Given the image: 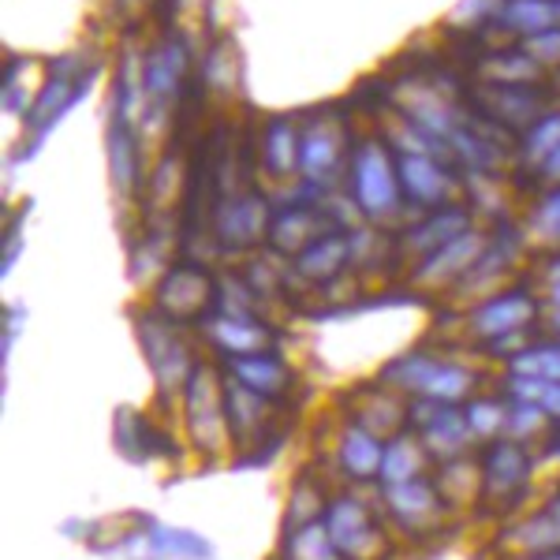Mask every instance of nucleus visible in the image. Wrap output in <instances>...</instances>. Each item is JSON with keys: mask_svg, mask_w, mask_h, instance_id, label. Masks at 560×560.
Here are the masks:
<instances>
[{"mask_svg": "<svg viewBox=\"0 0 560 560\" xmlns=\"http://www.w3.org/2000/svg\"><path fill=\"white\" fill-rule=\"evenodd\" d=\"M549 337H553V340H560V311H549Z\"/></svg>", "mask_w": 560, "mask_h": 560, "instance_id": "obj_44", "label": "nucleus"}, {"mask_svg": "<svg viewBox=\"0 0 560 560\" xmlns=\"http://www.w3.org/2000/svg\"><path fill=\"white\" fill-rule=\"evenodd\" d=\"M486 247H490V236L475 224L471 232H464V236L445 243L441 250H433L430 258H422L411 273V284L422 288V292H456Z\"/></svg>", "mask_w": 560, "mask_h": 560, "instance_id": "obj_10", "label": "nucleus"}, {"mask_svg": "<svg viewBox=\"0 0 560 560\" xmlns=\"http://www.w3.org/2000/svg\"><path fill=\"white\" fill-rule=\"evenodd\" d=\"M217 240L229 250H247L255 243L269 240V202H261L258 195H236L229 202H221L217 210Z\"/></svg>", "mask_w": 560, "mask_h": 560, "instance_id": "obj_19", "label": "nucleus"}, {"mask_svg": "<svg viewBox=\"0 0 560 560\" xmlns=\"http://www.w3.org/2000/svg\"><path fill=\"white\" fill-rule=\"evenodd\" d=\"M332 493L325 490L314 475H300L288 490V504H284V530L306 527V523H318L329 509Z\"/></svg>", "mask_w": 560, "mask_h": 560, "instance_id": "obj_32", "label": "nucleus"}, {"mask_svg": "<svg viewBox=\"0 0 560 560\" xmlns=\"http://www.w3.org/2000/svg\"><path fill=\"white\" fill-rule=\"evenodd\" d=\"M217 306V280L206 273L195 261H173L165 273L153 284V306L161 318L187 325V322H202L206 314H213Z\"/></svg>", "mask_w": 560, "mask_h": 560, "instance_id": "obj_6", "label": "nucleus"}, {"mask_svg": "<svg viewBox=\"0 0 560 560\" xmlns=\"http://www.w3.org/2000/svg\"><path fill=\"white\" fill-rule=\"evenodd\" d=\"M135 332H139V345H142V355H147V366L153 374V385H158V396L165 404L184 400L187 382H191V374L202 359H195V348L187 345L179 325L161 318L158 311H147V314H139V322H135Z\"/></svg>", "mask_w": 560, "mask_h": 560, "instance_id": "obj_5", "label": "nucleus"}, {"mask_svg": "<svg viewBox=\"0 0 560 560\" xmlns=\"http://www.w3.org/2000/svg\"><path fill=\"white\" fill-rule=\"evenodd\" d=\"M527 236L546 243V247H560V187H553L541 202L530 210V221H527Z\"/></svg>", "mask_w": 560, "mask_h": 560, "instance_id": "obj_39", "label": "nucleus"}, {"mask_svg": "<svg viewBox=\"0 0 560 560\" xmlns=\"http://www.w3.org/2000/svg\"><path fill=\"white\" fill-rule=\"evenodd\" d=\"M351 266V240L348 232H325L322 240H314L303 255H295L292 273H300L311 284H332L345 269Z\"/></svg>", "mask_w": 560, "mask_h": 560, "instance_id": "obj_24", "label": "nucleus"}, {"mask_svg": "<svg viewBox=\"0 0 560 560\" xmlns=\"http://www.w3.org/2000/svg\"><path fill=\"white\" fill-rule=\"evenodd\" d=\"M300 150H303V131L295 120L277 116L269 120L266 135H261V161H266L273 179H295L300 176Z\"/></svg>", "mask_w": 560, "mask_h": 560, "instance_id": "obj_28", "label": "nucleus"}, {"mask_svg": "<svg viewBox=\"0 0 560 560\" xmlns=\"http://www.w3.org/2000/svg\"><path fill=\"white\" fill-rule=\"evenodd\" d=\"M516 255H520V240L516 236H490V247L482 250V258L475 261V269L467 273V280L464 284L456 288L464 300H490V295H497L501 288H497V280H501V273L504 269L516 261Z\"/></svg>", "mask_w": 560, "mask_h": 560, "instance_id": "obj_27", "label": "nucleus"}, {"mask_svg": "<svg viewBox=\"0 0 560 560\" xmlns=\"http://www.w3.org/2000/svg\"><path fill=\"white\" fill-rule=\"evenodd\" d=\"M322 523L345 560H388V553H393L382 490H377V501H366L363 486L332 493Z\"/></svg>", "mask_w": 560, "mask_h": 560, "instance_id": "obj_2", "label": "nucleus"}, {"mask_svg": "<svg viewBox=\"0 0 560 560\" xmlns=\"http://www.w3.org/2000/svg\"><path fill=\"white\" fill-rule=\"evenodd\" d=\"M438 490L453 512L475 504L482 497V464H475L471 456L453 459V464H438Z\"/></svg>", "mask_w": 560, "mask_h": 560, "instance_id": "obj_31", "label": "nucleus"}, {"mask_svg": "<svg viewBox=\"0 0 560 560\" xmlns=\"http://www.w3.org/2000/svg\"><path fill=\"white\" fill-rule=\"evenodd\" d=\"M382 504H385L388 527L404 530L408 538H427V535L445 530L448 512H453L433 478H415V482H404V486H385Z\"/></svg>", "mask_w": 560, "mask_h": 560, "instance_id": "obj_8", "label": "nucleus"}, {"mask_svg": "<svg viewBox=\"0 0 560 560\" xmlns=\"http://www.w3.org/2000/svg\"><path fill=\"white\" fill-rule=\"evenodd\" d=\"M75 94H79V83L71 75H57V79H49V83L42 86V94L34 97V105H31V113H26V124H31L34 131H45L52 120H57L65 108L75 102Z\"/></svg>", "mask_w": 560, "mask_h": 560, "instance_id": "obj_35", "label": "nucleus"}, {"mask_svg": "<svg viewBox=\"0 0 560 560\" xmlns=\"http://www.w3.org/2000/svg\"><path fill=\"white\" fill-rule=\"evenodd\" d=\"M408 396L388 388L385 382L359 385L345 396V422H355V427L370 430L374 438L393 441L396 433L408 430Z\"/></svg>", "mask_w": 560, "mask_h": 560, "instance_id": "obj_12", "label": "nucleus"}, {"mask_svg": "<svg viewBox=\"0 0 560 560\" xmlns=\"http://www.w3.org/2000/svg\"><path fill=\"white\" fill-rule=\"evenodd\" d=\"M187 75V45L179 38H165L147 52V90L150 105H165L176 97L179 83Z\"/></svg>", "mask_w": 560, "mask_h": 560, "instance_id": "obj_26", "label": "nucleus"}, {"mask_svg": "<svg viewBox=\"0 0 560 560\" xmlns=\"http://www.w3.org/2000/svg\"><path fill=\"white\" fill-rule=\"evenodd\" d=\"M382 456H385V441L374 438L370 430L355 427V422H337L332 433V464H337L340 478L355 490V486H377L382 475Z\"/></svg>", "mask_w": 560, "mask_h": 560, "instance_id": "obj_15", "label": "nucleus"}, {"mask_svg": "<svg viewBox=\"0 0 560 560\" xmlns=\"http://www.w3.org/2000/svg\"><path fill=\"white\" fill-rule=\"evenodd\" d=\"M557 150H560V113H549V116H541V120L530 124V131L523 135L520 158H523V165L541 168Z\"/></svg>", "mask_w": 560, "mask_h": 560, "instance_id": "obj_37", "label": "nucleus"}, {"mask_svg": "<svg viewBox=\"0 0 560 560\" xmlns=\"http://www.w3.org/2000/svg\"><path fill=\"white\" fill-rule=\"evenodd\" d=\"M120 553L128 560H213V546L195 530L168 527V523H147L124 541Z\"/></svg>", "mask_w": 560, "mask_h": 560, "instance_id": "obj_16", "label": "nucleus"}, {"mask_svg": "<svg viewBox=\"0 0 560 560\" xmlns=\"http://www.w3.org/2000/svg\"><path fill=\"white\" fill-rule=\"evenodd\" d=\"M348 191L359 213L374 224L393 221L404 213V184L396 158L382 139H363L348 153Z\"/></svg>", "mask_w": 560, "mask_h": 560, "instance_id": "obj_3", "label": "nucleus"}, {"mask_svg": "<svg viewBox=\"0 0 560 560\" xmlns=\"http://www.w3.org/2000/svg\"><path fill=\"white\" fill-rule=\"evenodd\" d=\"M478 464H482V501L490 509L512 504L535 478V456H530L527 445H516V441L486 445V456Z\"/></svg>", "mask_w": 560, "mask_h": 560, "instance_id": "obj_11", "label": "nucleus"}, {"mask_svg": "<svg viewBox=\"0 0 560 560\" xmlns=\"http://www.w3.org/2000/svg\"><path fill=\"white\" fill-rule=\"evenodd\" d=\"M400 168L404 198H411L422 210H445L456 206V176L441 165V158H427V153H415V158H396Z\"/></svg>", "mask_w": 560, "mask_h": 560, "instance_id": "obj_17", "label": "nucleus"}, {"mask_svg": "<svg viewBox=\"0 0 560 560\" xmlns=\"http://www.w3.org/2000/svg\"><path fill=\"white\" fill-rule=\"evenodd\" d=\"M345 131L337 120H311L303 128V150H300V176L314 191H332L340 184L345 168Z\"/></svg>", "mask_w": 560, "mask_h": 560, "instance_id": "obj_13", "label": "nucleus"}, {"mask_svg": "<svg viewBox=\"0 0 560 560\" xmlns=\"http://www.w3.org/2000/svg\"><path fill=\"white\" fill-rule=\"evenodd\" d=\"M108 173H113V191L120 195V202H131L147 179V173L139 168V142H135L128 124L120 120L108 131Z\"/></svg>", "mask_w": 560, "mask_h": 560, "instance_id": "obj_29", "label": "nucleus"}, {"mask_svg": "<svg viewBox=\"0 0 560 560\" xmlns=\"http://www.w3.org/2000/svg\"><path fill=\"white\" fill-rule=\"evenodd\" d=\"M408 430L419 433V441L427 445L433 464H453V459L471 456L478 445L471 427L464 419V408H448V404H433L415 396L408 404Z\"/></svg>", "mask_w": 560, "mask_h": 560, "instance_id": "obj_9", "label": "nucleus"}, {"mask_svg": "<svg viewBox=\"0 0 560 560\" xmlns=\"http://www.w3.org/2000/svg\"><path fill=\"white\" fill-rule=\"evenodd\" d=\"M504 31H520L523 38H535L541 31H553L560 23L557 0H504L497 12Z\"/></svg>", "mask_w": 560, "mask_h": 560, "instance_id": "obj_34", "label": "nucleus"}, {"mask_svg": "<svg viewBox=\"0 0 560 560\" xmlns=\"http://www.w3.org/2000/svg\"><path fill=\"white\" fill-rule=\"evenodd\" d=\"M523 52H530L535 65H560V26L553 31H541L535 38L523 42Z\"/></svg>", "mask_w": 560, "mask_h": 560, "instance_id": "obj_40", "label": "nucleus"}, {"mask_svg": "<svg viewBox=\"0 0 560 560\" xmlns=\"http://www.w3.org/2000/svg\"><path fill=\"white\" fill-rule=\"evenodd\" d=\"M541 411L553 419V427H560V382H549L546 388V396H541V404H538Z\"/></svg>", "mask_w": 560, "mask_h": 560, "instance_id": "obj_42", "label": "nucleus"}, {"mask_svg": "<svg viewBox=\"0 0 560 560\" xmlns=\"http://www.w3.org/2000/svg\"><path fill=\"white\" fill-rule=\"evenodd\" d=\"M509 411L512 400L504 393H478L464 404V419L471 427L478 445H493V441H504V430H509Z\"/></svg>", "mask_w": 560, "mask_h": 560, "instance_id": "obj_30", "label": "nucleus"}, {"mask_svg": "<svg viewBox=\"0 0 560 560\" xmlns=\"http://www.w3.org/2000/svg\"><path fill=\"white\" fill-rule=\"evenodd\" d=\"M538 176H546V179H553V184L560 187V150L553 153V158L546 161V165L538 168Z\"/></svg>", "mask_w": 560, "mask_h": 560, "instance_id": "obj_43", "label": "nucleus"}, {"mask_svg": "<svg viewBox=\"0 0 560 560\" xmlns=\"http://www.w3.org/2000/svg\"><path fill=\"white\" fill-rule=\"evenodd\" d=\"M179 411H184L187 441L202 459H224L236 448L229 408H224V370H217L213 363H198L184 400H179Z\"/></svg>", "mask_w": 560, "mask_h": 560, "instance_id": "obj_4", "label": "nucleus"}, {"mask_svg": "<svg viewBox=\"0 0 560 560\" xmlns=\"http://www.w3.org/2000/svg\"><path fill=\"white\" fill-rule=\"evenodd\" d=\"M546 509H549V512H553V516L560 520V490H557L553 497H549V501H546Z\"/></svg>", "mask_w": 560, "mask_h": 560, "instance_id": "obj_45", "label": "nucleus"}, {"mask_svg": "<svg viewBox=\"0 0 560 560\" xmlns=\"http://www.w3.org/2000/svg\"><path fill=\"white\" fill-rule=\"evenodd\" d=\"M541 318V300L523 288L497 292L490 300L471 303L464 314V332L475 345H493V340L516 337V332H535V322Z\"/></svg>", "mask_w": 560, "mask_h": 560, "instance_id": "obj_7", "label": "nucleus"}, {"mask_svg": "<svg viewBox=\"0 0 560 560\" xmlns=\"http://www.w3.org/2000/svg\"><path fill=\"white\" fill-rule=\"evenodd\" d=\"M198 332L206 337V345L221 351L224 359H247L273 351L277 332L266 322H258V314H224L213 311L198 322Z\"/></svg>", "mask_w": 560, "mask_h": 560, "instance_id": "obj_14", "label": "nucleus"}, {"mask_svg": "<svg viewBox=\"0 0 560 560\" xmlns=\"http://www.w3.org/2000/svg\"><path fill=\"white\" fill-rule=\"evenodd\" d=\"M497 546L509 549L516 560L557 553V549H560V520L549 509L527 512V516H520L516 523H509V527H504V535H501Z\"/></svg>", "mask_w": 560, "mask_h": 560, "instance_id": "obj_22", "label": "nucleus"}, {"mask_svg": "<svg viewBox=\"0 0 560 560\" xmlns=\"http://www.w3.org/2000/svg\"><path fill=\"white\" fill-rule=\"evenodd\" d=\"M224 408H229V427L236 445H258V441H266L273 404L261 400L258 393L243 388L240 382H232L229 374H224Z\"/></svg>", "mask_w": 560, "mask_h": 560, "instance_id": "obj_21", "label": "nucleus"}, {"mask_svg": "<svg viewBox=\"0 0 560 560\" xmlns=\"http://www.w3.org/2000/svg\"><path fill=\"white\" fill-rule=\"evenodd\" d=\"M221 370L232 382H240L243 388L258 393L269 404L284 400L295 388V366L284 355H277V351H261V355H247V359H224Z\"/></svg>", "mask_w": 560, "mask_h": 560, "instance_id": "obj_18", "label": "nucleus"}, {"mask_svg": "<svg viewBox=\"0 0 560 560\" xmlns=\"http://www.w3.org/2000/svg\"><path fill=\"white\" fill-rule=\"evenodd\" d=\"M377 382L404 393L408 400L422 396L433 404H448V408H464L471 396H478V370L464 359L453 355H433L427 348L400 351L396 359H388L377 374Z\"/></svg>", "mask_w": 560, "mask_h": 560, "instance_id": "obj_1", "label": "nucleus"}, {"mask_svg": "<svg viewBox=\"0 0 560 560\" xmlns=\"http://www.w3.org/2000/svg\"><path fill=\"white\" fill-rule=\"evenodd\" d=\"M325 232H337V229H329V221H322V213L303 202L288 206V210H280L273 221H269V243H273V250L292 255V258L303 255V250L311 247L314 240H322Z\"/></svg>", "mask_w": 560, "mask_h": 560, "instance_id": "obj_23", "label": "nucleus"}, {"mask_svg": "<svg viewBox=\"0 0 560 560\" xmlns=\"http://www.w3.org/2000/svg\"><path fill=\"white\" fill-rule=\"evenodd\" d=\"M553 430V419L538 408V404H516L512 400L509 411V430H504V441H516V445H538V441L549 438Z\"/></svg>", "mask_w": 560, "mask_h": 560, "instance_id": "obj_36", "label": "nucleus"}, {"mask_svg": "<svg viewBox=\"0 0 560 560\" xmlns=\"http://www.w3.org/2000/svg\"><path fill=\"white\" fill-rule=\"evenodd\" d=\"M538 68L530 60V52H493L490 60H486V79H490L493 86H527L530 79L538 75Z\"/></svg>", "mask_w": 560, "mask_h": 560, "instance_id": "obj_38", "label": "nucleus"}, {"mask_svg": "<svg viewBox=\"0 0 560 560\" xmlns=\"http://www.w3.org/2000/svg\"><path fill=\"white\" fill-rule=\"evenodd\" d=\"M433 459L427 453V445L419 441V433L404 430L396 433L393 441H385V456H382V475H377V486H404L415 482V478H430Z\"/></svg>", "mask_w": 560, "mask_h": 560, "instance_id": "obj_25", "label": "nucleus"}, {"mask_svg": "<svg viewBox=\"0 0 560 560\" xmlns=\"http://www.w3.org/2000/svg\"><path fill=\"white\" fill-rule=\"evenodd\" d=\"M277 560H345V557H340L337 541L329 538L325 523L318 520V523H306V527L284 530Z\"/></svg>", "mask_w": 560, "mask_h": 560, "instance_id": "obj_33", "label": "nucleus"}, {"mask_svg": "<svg viewBox=\"0 0 560 560\" xmlns=\"http://www.w3.org/2000/svg\"><path fill=\"white\" fill-rule=\"evenodd\" d=\"M541 300L549 311H560V255L541 266Z\"/></svg>", "mask_w": 560, "mask_h": 560, "instance_id": "obj_41", "label": "nucleus"}, {"mask_svg": "<svg viewBox=\"0 0 560 560\" xmlns=\"http://www.w3.org/2000/svg\"><path fill=\"white\" fill-rule=\"evenodd\" d=\"M475 229V217L467 213V206H445V210H433L427 221L411 224L408 232L400 236V255L404 258H430L433 250H441L445 243H453L456 236H464V232Z\"/></svg>", "mask_w": 560, "mask_h": 560, "instance_id": "obj_20", "label": "nucleus"}, {"mask_svg": "<svg viewBox=\"0 0 560 560\" xmlns=\"http://www.w3.org/2000/svg\"><path fill=\"white\" fill-rule=\"evenodd\" d=\"M523 560H560V549H557V553H541V557H523Z\"/></svg>", "mask_w": 560, "mask_h": 560, "instance_id": "obj_46", "label": "nucleus"}]
</instances>
